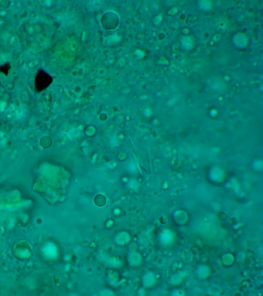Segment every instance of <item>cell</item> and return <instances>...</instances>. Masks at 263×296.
<instances>
[{"instance_id": "obj_1", "label": "cell", "mask_w": 263, "mask_h": 296, "mask_svg": "<svg viewBox=\"0 0 263 296\" xmlns=\"http://www.w3.org/2000/svg\"><path fill=\"white\" fill-rule=\"evenodd\" d=\"M52 82V78L49 74L43 70L39 71L35 77V87L37 91H43Z\"/></svg>"}]
</instances>
